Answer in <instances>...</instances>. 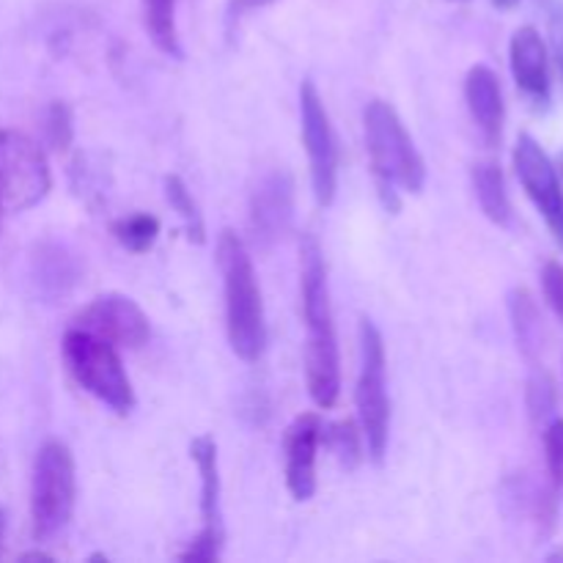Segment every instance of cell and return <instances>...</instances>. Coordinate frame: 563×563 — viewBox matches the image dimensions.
<instances>
[{
	"label": "cell",
	"instance_id": "1f68e13d",
	"mask_svg": "<svg viewBox=\"0 0 563 563\" xmlns=\"http://www.w3.org/2000/svg\"><path fill=\"white\" fill-rule=\"evenodd\" d=\"M559 170H561V176H563V154L559 157Z\"/></svg>",
	"mask_w": 563,
	"mask_h": 563
},
{
	"label": "cell",
	"instance_id": "7a4b0ae2",
	"mask_svg": "<svg viewBox=\"0 0 563 563\" xmlns=\"http://www.w3.org/2000/svg\"><path fill=\"white\" fill-rule=\"evenodd\" d=\"M218 267L223 275L225 335L240 361L256 363L267 346V313L262 286L245 242L225 229L218 240Z\"/></svg>",
	"mask_w": 563,
	"mask_h": 563
},
{
	"label": "cell",
	"instance_id": "f1b7e54d",
	"mask_svg": "<svg viewBox=\"0 0 563 563\" xmlns=\"http://www.w3.org/2000/svg\"><path fill=\"white\" fill-rule=\"evenodd\" d=\"M22 561H53V555H47V553H25L22 555Z\"/></svg>",
	"mask_w": 563,
	"mask_h": 563
},
{
	"label": "cell",
	"instance_id": "277c9868",
	"mask_svg": "<svg viewBox=\"0 0 563 563\" xmlns=\"http://www.w3.org/2000/svg\"><path fill=\"white\" fill-rule=\"evenodd\" d=\"M60 355L69 377L104 407L119 416H126L135 407V388L119 355V346L75 324L64 333Z\"/></svg>",
	"mask_w": 563,
	"mask_h": 563
},
{
	"label": "cell",
	"instance_id": "5bb4252c",
	"mask_svg": "<svg viewBox=\"0 0 563 563\" xmlns=\"http://www.w3.org/2000/svg\"><path fill=\"white\" fill-rule=\"evenodd\" d=\"M82 278V264L66 245L44 240L31 253V284L38 297L55 302L69 297Z\"/></svg>",
	"mask_w": 563,
	"mask_h": 563
},
{
	"label": "cell",
	"instance_id": "cb8c5ba5",
	"mask_svg": "<svg viewBox=\"0 0 563 563\" xmlns=\"http://www.w3.org/2000/svg\"><path fill=\"white\" fill-rule=\"evenodd\" d=\"M528 407H531V416L537 421H542V418L553 412L555 390L548 374H533L531 377V383H528Z\"/></svg>",
	"mask_w": 563,
	"mask_h": 563
},
{
	"label": "cell",
	"instance_id": "4dcf8cb0",
	"mask_svg": "<svg viewBox=\"0 0 563 563\" xmlns=\"http://www.w3.org/2000/svg\"><path fill=\"white\" fill-rule=\"evenodd\" d=\"M495 5H498V9H515L517 3H520V0H493Z\"/></svg>",
	"mask_w": 563,
	"mask_h": 563
},
{
	"label": "cell",
	"instance_id": "8992f818",
	"mask_svg": "<svg viewBox=\"0 0 563 563\" xmlns=\"http://www.w3.org/2000/svg\"><path fill=\"white\" fill-rule=\"evenodd\" d=\"M361 366H357V427L363 432L368 456L383 462L390 443V394H388V352L385 339L372 319H363L357 330Z\"/></svg>",
	"mask_w": 563,
	"mask_h": 563
},
{
	"label": "cell",
	"instance_id": "ffe728a7",
	"mask_svg": "<svg viewBox=\"0 0 563 563\" xmlns=\"http://www.w3.org/2000/svg\"><path fill=\"white\" fill-rule=\"evenodd\" d=\"M115 242L121 247H126L130 253H148L154 247V242L159 240V220L148 212H132L126 218H119L113 225Z\"/></svg>",
	"mask_w": 563,
	"mask_h": 563
},
{
	"label": "cell",
	"instance_id": "5b68a950",
	"mask_svg": "<svg viewBox=\"0 0 563 563\" xmlns=\"http://www.w3.org/2000/svg\"><path fill=\"white\" fill-rule=\"evenodd\" d=\"M77 504V467L69 445L47 440L36 451L31 478V522L36 542L60 537Z\"/></svg>",
	"mask_w": 563,
	"mask_h": 563
},
{
	"label": "cell",
	"instance_id": "ac0fdd59",
	"mask_svg": "<svg viewBox=\"0 0 563 563\" xmlns=\"http://www.w3.org/2000/svg\"><path fill=\"white\" fill-rule=\"evenodd\" d=\"M143 25H146L148 38L159 53L179 58L181 47L174 0H143Z\"/></svg>",
	"mask_w": 563,
	"mask_h": 563
},
{
	"label": "cell",
	"instance_id": "d6986e66",
	"mask_svg": "<svg viewBox=\"0 0 563 563\" xmlns=\"http://www.w3.org/2000/svg\"><path fill=\"white\" fill-rule=\"evenodd\" d=\"M165 198H168L170 209H174L176 214H179V220L185 223L187 229V236H190L192 242H198L201 245L203 240H207V225H203V214H201V207H198L196 196H192L190 185H187L181 176L170 174L165 176Z\"/></svg>",
	"mask_w": 563,
	"mask_h": 563
},
{
	"label": "cell",
	"instance_id": "52a82bcc",
	"mask_svg": "<svg viewBox=\"0 0 563 563\" xmlns=\"http://www.w3.org/2000/svg\"><path fill=\"white\" fill-rule=\"evenodd\" d=\"M53 174L44 148L14 130H0V223L3 214L25 212L44 201Z\"/></svg>",
	"mask_w": 563,
	"mask_h": 563
},
{
	"label": "cell",
	"instance_id": "f546056e",
	"mask_svg": "<svg viewBox=\"0 0 563 563\" xmlns=\"http://www.w3.org/2000/svg\"><path fill=\"white\" fill-rule=\"evenodd\" d=\"M3 544H5V515L0 511V553H3Z\"/></svg>",
	"mask_w": 563,
	"mask_h": 563
},
{
	"label": "cell",
	"instance_id": "603a6c76",
	"mask_svg": "<svg viewBox=\"0 0 563 563\" xmlns=\"http://www.w3.org/2000/svg\"><path fill=\"white\" fill-rule=\"evenodd\" d=\"M44 135L55 152H66L75 141V115L66 102H53L44 113Z\"/></svg>",
	"mask_w": 563,
	"mask_h": 563
},
{
	"label": "cell",
	"instance_id": "8fae6325",
	"mask_svg": "<svg viewBox=\"0 0 563 563\" xmlns=\"http://www.w3.org/2000/svg\"><path fill=\"white\" fill-rule=\"evenodd\" d=\"M77 328L110 341L119 350H141L152 335L146 311L126 295H102L91 300L77 319Z\"/></svg>",
	"mask_w": 563,
	"mask_h": 563
},
{
	"label": "cell",
	"instance_id": "d4e9b609",
	"mask_svg": "<svg viewBox=\"0 0 563 563\" xmlns=\"http://www.w3.org/2000/svg\"><path fill=\"white\" fill-rule=\"evenodd\" d=\"M544 451H548V471L553 482L563 487V421H553L544 432Z\"/></svg>",
	"mask_w": 563,
	"mask_h": 563
},
{
	"label": "cell",
	"instance_id": "ba28073f",
	"mask_svg": "<svg viewBox=\"0 0 563 563\" xmlns=\"http://www.w3.org/2000/svg\"><path fill=\"white\" fill-rule=\"evenodd\" d=\"M300 132L308 154L311 187L319 207H330L339 192V141H335L333 121H330L324 99L311 80L300 86Z\"/></svg>",
	"mask_w": 563,
	"mask_h": 563
},
{
	"label": "cell",
	"instance_id": "9a60e30c",
	"mask_svg": "<svg viewBox=\"0 0 563 563\" xmlns=\"http://www.w3.org/2000/svg\"><path fill=\"white\" fill-rule=\"evenodd\" d=\"M511 75L526 97L533 102H548L550 99V55L548 44L539 36L537 27L526 25L511 36Z\"/></svg>",
	"mask_w": 563,
	"mask_h": 563
},
{
	"label": "cell",
	"instance_id": "6da1fadb",
	"mask_svg": "<svg viewBox=\"0 0 563 563\" xmlns=\"http://www.w3.org/2000/svg\"><path fill=\"white\" fill-rule=\"evenodd\" d=\"M300 300L306 322V383L313 405L330 410L341 396V352L330 302L328 264L317 236L300 242Z\"/></svg>",
	"mask_w": 563,
	"mask_h": 563
},
{
	"label": "cell",
	"instance_id": "7402d4cb",
	"mask_svg": "<svg viewBox=\"0 0 563 563\" xmlns=\"http://www.w3.org/2000/svg\"><path fill=\"white\" fill-rule=\"evenodd\" d=\"M322 440H328L330 451L341 460V465L346 467H355L357 462L363 460V432L355 421H339L333 427H328L322 432Z\"/></svg>",
	"mask_w": 563,
	"mask_h": 563
},
{
	"label": "cell",
	"instance_id": "7c38bea8",
	"mask_svg": "<svg viewBox=\"0 0 563 563\" xmlns=\"http://www.w3.org/2000/svg\"><path fill=\"white\" fill-rule=\"evenodd\" d=\"M515 170L522 190H526L528 198L537 203V209L542 212V218L548 220L550 229L559 234L563 218V192L559 168H555V163L548 157V152H544L531 135L517 137Z\"/></svg>",
	"mask_w": 563,
	"mask_h": 563
},
{
	"label": "cell",
	"instance_id": "30bf717a",
	"mask_svg": "<svg viewBox=\"0 0 563 563\" xmlns=\"http://www.w3.org/2000/svg\"><path fill=\"white\" fill-rule=\"evenodd\" d=\"M297 187L289 170H269L258 179L251 196V234L258 247H273L295 223Z\"/></svg>",
	"mask_w": 563,
	"mask_h": 563
},
{
	"label": "cell",
	"instance_id": "3957f363",
	"mask_svg": "<svg viewBox=\"0 0 563 563\" xmlns=\"http://www.w3.org/2000/svg\"><path fill=\"white\" fill-rule=\"evenodd\" d=\"M366 152L374 179L390 209L399 207V192H421L427 185V163L418 152L399 110L385 99H372L363 110Z\"/></svg>",
	"mask_w": 563,
	"mask_h": 563
},
{
	"label": "cell",
	"instance_id": "e0dca14e",
	"mask_svg": "<svg viewBox=\"0 0 563 563\" xmlns=\"http://www.w3.org/2000/svg\"><path fill=\"white\" fill-rule=\"evenodd\" d=\"M473 190H476L478 207L482 212L493 220L495 225H509L511 223V198L506 190V176L498 163H484L473 165Z\"/></svg>",
	"mask_w": 563,
	"mask_h": 563
},
{
	"label": "cell",
	"instance_id": "2e32d148",
	"mask_svg": "<svg viewBox=\"0 0 563 563\" xmlns=\"http://www.w3.org/2000/svg\"><path fill=\"white\" fill-rule=\"evenodd\" d=\"M465 102L471 110L473 121L482 130L484 141L489 146H498L500 135H504L506 121V102L504 88H500L498 75L489 66L478 64L467 71L465 77Z\"/></svg>",
	"mask_w": 563,
	"mask_h": 563
},
{
	"label": "cell",
	"instance_id": "484cf974",
	"mask_svg": "<svg viewBox=\"0 0 563 563\" xmlns=\"http://www.w3.org/2000/svg\"><path fill=\"white\" fill-rule=\"evenodd\" d=\"M542 291L548 306L553 308L555 317L563 319V264L561 262H548L542 269Z\"/></svg>",
	"mask_w": 563,
	"mask_h": 563
},
{
	"label": "cell",
	"instance_id": "4316f807",
	"mask_svg": "<svg viewBox=\"0 0 563 563\" xmlns=\"http://www.w3.org/2000/svg\"><path fill=\"white\" fill-rule=\"evenodd\" d=\"M550 38H553V53L563 75V5H553L550 11Z\"/></svg>",
	"mask_w": 563,
	"mask_h": 563
},
{
	"label": "cell",
	"instance_id": "d6a6232c",
	"mask_svg": "<svg viewBox=\"0 0 563 563\" xmlns=\"http://www.w3.org/2000/svg\"><path fill=\"white\" fill-rule=\"evenodd\" d=\"M559 234L563 236V218H561V231H559Z\"/></svg>",
	"mask_w": 563,
	"mask_h": 563
},
{
	"label": "cell",
	"instance_id": "9c48e42d",
	"mask_svg": "<svg viewBox=\"0 0 563 563\" xmlns=\"http://www.w3.org/2000/svg\"><path fill=\"white\" fill-rule=\"evenodd\" d=\"M192 462L201 476V531L196 533L181 561L209 563L218 561L223 553V509H220V462H218V443L209 434L192 440L190 445Z\"/></svg>",
	"mask_w": 563,
	"mask_h": 563
},
{
	"label": "cell",
	"instance_id": "44dd1931",
	"mask_svg": "<svg viewBox=\"0 0 563 563\" xmlns=\"http://www.w3.org/2000/svg\"><path fill=\"white\" fill-rule=\"evenodd\" d=\"M511 322H515L517 341H520V350L526 355H533V350H539V339H542V322H539V311L533 306L531 295L526 289H517L511 295Z\"/></svg>",
	"mask_w": 563,
	"mask_h": 563
},
{
	"label": "cell",
	"instance_id": "83f0119b",
	"mask_svg": "<svg viewBox=\"0 0 563 563\" xmlns=\"http://www.w3.org/2000/svg\"><path fill=\"white\" fill-rule=\"evenodd\" d=\"M273 3L275 0H229V22L242 20V16L251 14V11L267 9V5Z\"/></svg>",
	"mask_w": 563,
	"mask_h": 563
},
{
	"label": "cell",
	"instance_id": "4fadbf2b",
	"mask_svg": "<svg viewBox=\"0 0 563 563\" xmlns=\"http://www.w3.org/2000/svg\"><path fill=\"white\" fill-rule=\"evenodd\" d=\"M324 423L317 412H302L286 429L284 440V476L286 489L295 500L306 504L317 495V460L322 445Z\"/></svg>",
	"mask_w": 563,
	"mask_h": 563
}]
</instances>
